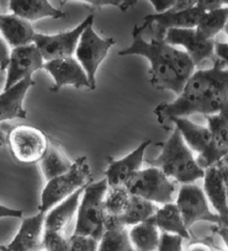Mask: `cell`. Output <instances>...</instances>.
Listing matches in <instances>:
<instances>
[{"label": "cell", "mask_w": 228, "mask_h": 251, "mask_svg": "<svg viewBox=\"0 0 228 251\" xmlns=\"http://www.w3.org/2000/svg\"><path fill=\"white\" fill-rule=\"evenodd\" d=\"M86 187L81 188L78 191L65 199L57 206L53 207L51 211L47 212L45 218V231H52V233H62L65 226L70 222V219L78 212L79 203H81L82 195H83Z\"/></svg>", "instance_id": "23"}, {"label": "cell", "mask_w": 228, "mask_h": 251, "mask_svg": "<svg viewBox=\"0 0 228 251\" xmlns=\"http://www.w3.org/2000/svg\"><path fill=\"white\" fill-rule=\"evenodd\" d=\"M128 234L132 245L137 251L158 250L161 234L154 223V217L149 221L133 226Z\"/></svg>", "instance_id": "27"}, {"label": "cell", "mask_w": 228, "mask_h": 251, "mask_svg": "<svg viewBox=\"0 0 228 251\" xmlns=\"http://www.w3.org/2000/svg\"><path fill=\"white\" fill-rule=\"evenodd\" d=\"M215 53L217 54L218 59L225 64H228V43L216 42L215 43Z\"/></svg>", "instance_id": "37"}, {"label": "cell", "mask_w": 228, "mask_h": 251, "mask_svg": "<svg viewBox=\"0 0 228 251\" xmlns=\"http://www.w3.org/2000/svg\"><path fill=\"white\" fill-rule=\"evenodd\" d=\"M217 234L221 236V239L223 240V243H225L226 248H227V251H228V228L227 226H218Z\"/></svg>", "instance_id": "41"}, {"label": "cell", "mask_w": 228, "mask_h": 251, "mask_svg": "<svg viewBox=\"0 0 228 251\" xmlns=\"http://www.w3.org/2000/svg\"><path fill=\"white\" fill-rule=\"evenodd\" d=\"M164 40L171 46H183L195 66H200L215 53V40H205L196 28H171L167 30Z\"/></svg>", "instance_id": "14"}, {"label": "cell", "mask_w": 228, "mask_h": 251, "mask_svg": "<svg viewBox=\"0 0 228 251\" xmlns=\"http://www.w3.org/2000/svg\"><path fill=\"white\" fill-rule=\"evenodd\" d=\"M222 6V0H178L175 6L166 13L144 16L143 26H154L164 31L171 28H196L203 14Z\"/></svg>", "instance_id": "5"}, {"label": "cell", "mask_w": 228, "mask_h": 251, "mask_svg": "<svg viewBox=\"0 0 228 251\" xmlns=\"http://www.w3.org/2000/svg\"><path fill=\"white\" fill-rule=\"evenodd\" d=\"M161 154L148 164L163 171L171 180L181 185L194 183L203 178L205 170L200 168L194 158L193 151L186 146L178 128L174 129L168 141L161 144Z\"/></svg>", "instance_id": "2"}, {"label": "cell", "mask_w": 228, "mask_h": 251, "mask_svg": "<svg viewBox=\"0 0 228 251\" xmlns=\"http://www.w3.org/2000/svg\"><path fill=\"white\" fill-rule=\"evenodd\" d=\"M131 194L126 187H109L105 195V211L110 217H120L130 203Z\"/></svg>", "instance_id": "30"}, {"label": "cell", "mask_w": 228, "mask_h": 251, "mask_svg": "<svg viewBox=\"0 0 228 251\" xmlns=\"http://www.w3.org/2000/svg\"><path fill=\"white\" fill-rule=\"evenodd\" d=\"M43 66H45V60L33 43L13 48L10 50L9 64L6 68V81L4 90H8L24 79L32 76L36 71L43 69Z\"/></svg>", "instance_id": "12"}, {"label": "cell", "mask_w": 228, "mask_h": 251, "mask_svg": "<svg viewBox=\"0 0 228 251\" xmlns=\"http://www.w3.org/2000/svg\"><path fill=\"white\" fill-rule=\"evenodd\" d=\"M46 213L38 212L28 218H24L20 229L9 245L8 251H42L45 235Z\"/></svg>", "instance_id": "17"}, {"label": "cell", "mask_w": 228, "mask_h": 251, "mask_svg": "<svg viewBox=\"0 0 228 251\" xmlns=\"http://www.w3.org/2000/svg\"><path fill=\"white\" fill-rule=\"evenodd\" d=\"M152 141L145 139L140 144L132 153L128 154L120 160H114L109 158L108 170L105 171V178L108 180L109 187H126L128 181L142 170L143 156L144 151L150 146Z\"/></svg>", "instance_id": "16"}, {"label": "cell", "mask_w": 228, "mask_h": 251, "mask_svg": "<svg viewBox=\"0 0 228 251\" xmlns=\"http://www.w3.org/2000/svg\"><path fill=\"white\" fill-rule=\"evenodd\" d=\"M40 163L43 176L47 181L67 173L73 165L72 161L62 151L59 144L50 137H48V146L46 153Z\"/></svg>", "instance_id": "25"}, {"label": "cell", "mask_w": 228, "mask_h": 251, "mask_svg": "<svg viewBox=\"0 0 228 251\" xmlns=\"http://www.w3.org/2000/svg\"><path fill=\"white\" fill-rule=\"evenodd\" d=\"M9 9L11 14L31 24L45 18L62 19L65 16V13L56 9L47 0H11Z\"/></svg>", "instance_id": "21"}, {"label": "cell", "mask_w": 228, "mask_h": 251, "mask_svg": "<svg viewBox=\"0 0 228 251\" xmlns=\"http://www.w3.org/2000/svg\"><path fill=\"white\" fill-rule=\"evenodd\" d=\"M183 241L184 239L175 234L162 233L158 251H185L183 249Z\"/></svg>", "instance_id": "33"}, {"label": "cell", "mask_w": 228, "mask_h": 251, "mask_svg": "<svg viewBox=\"0 0 228 251\" xmlns=\"http://www.w3.org/2000/svg\"><path fill=\"white\" fill-rule=\"evenodd\" d=\"M225 31H226V33H227V36H228V23H227V25H226Z\"/></svg>", "instance_id": "44"}, {"label": "cell", "mask_w": 228, "mask_h": 251, "mask_svg": "<svg viewBox=\"0 0 228 251\" xmlns=\"http://www.w3.org/2000/svg\"><path fill=\"white\" fill-rule=\"evenodd\" d=\"M91 8H103V6H116L122 13H126L130 8H133L138 3L137 0H88L86 1Z\"/></svg>", "instance_id": "34"}, {"label": "cell", "mask_w": 228, "mask_h": 251, "mask_svg": "<svg viewBox=\"0 0 228 251\" xmlns=\"http://www.w3.org/2000/svg\"><path fill=\"white\" fill-rule=\"evenodd\" d=\"M0 251H8L6 245H1V244H0Z\"/></svg>", "instance_id": "43"}, {"label": "cell", "mask_w": 228, "mask_h": 251, "mask_svg": "<svg viewBox=\"0 0 228 251\" xmlns=\"http://www.w3.org/2000/svg\"><path fill=\"white\" fill-rule=\"evenodd\" d=\"M0 33L3 36V40L13 48L31 45L36 35L31 23L14 14L1 13H0Z\"/></svg>", "instance_id": "20"}, {"label": "cell", "mask_w": 228, "mask_h": 251, "mask_svg": "<svg viewBox=\"0 0 228 251\" xmlns=\"http://www.w3.org/2000/svg\"><path fill=\"white\" fill-rule=\"evenodd\" d=\"M158 207L156 203L143 200L141 197L132 196L131 195L130 203L125 213L120 217H106L105 229L115 228V226H136V224L143 223L156 216Z\"/></svg>", "instance_id": "19"}, {"label": "cell", "mask_w": 228, "mask_h": 251, "mask_svg": "<svg viewBox=\"0 0 228 251\" xmlns=\"http://www.w3.org/2000/svg\"><path fill=\"white\" fill-rule=\"evenodd\" d=\"M132 43L130 47L120 50L118 55H141L149 60V81L157 90H171L180 95L185 86V81L175 73L161 54L156 38L145 41L142 37L140 27L133 28Z\"/></svg>", "instance_id": "3"}, {"label": "cell", "mask_w": 228, "mask_h": 251, "mask_svg": "<svg viewBox=\"0 0 228 251\" xmlns=\"http://www.w3.org/2000/svg\"><path fill=\"white\" fill-rule=\"evenodd\" d=\"M99 241L90 236L73 234L69 238L70 251H98Z\"/></svg>", "instance_id": "32"}, {"label": "cell", "mask_w": 228, "mask_h": 251, "mask_svg": "<svg viewBox=\"0 0 228 251\" xmlns=\"http://www.w3.org/2000/svg\"><path fill=\"white\" fill-rule=\"evenodd\" d=\"M185 251H227V250H222V249L218 248H212V246L207 245L205 243H194L191 245L188 246Z\"/></svg>", "instance_id": "39"}, {"label": "cell", "mask_w": 228, "mask_h": 251, "mask_svg": "<svg viewBox=\"0 0 228 251\" xmlns=\"http://www.w3.org/2000/svg\"><path fill=\"white\" fill-rule=\"evenodd\" d=\"M175 204L178 206L184 224L188 229L198 222H208L217 226L228 228L227 219L211 211L205 192L195 183L181 185Z\"/></svg>", "instance_id": "8"}, {"label": "cell", "mask_w": 228, "mask_h": 251, "mask_svg": "<svg viewBox=\"0 0 228 251\" xmlns=\"http://www.w3.org/2000/svg\"><path fill=\"white\" fill-rule=\"evenodd\" d=\"M220 163L226 164V165H228V151H227V154H226V155L223 156V159H222V160L220 161Z\"/></svg>", "instance_id": "42"}, {"label": "cell", "mask_w": 228, "mask_h": 251, "mask_svg": "<svg viewBox=\"0 0 228 251\" xmlns=\"http://www.w3.org/2000/svg\"><path fill=\"white\" fill-rule=\"evenodd\" d=\"M93 23L94 14H90L77 27L67 32L56 33V35H43L36 32L32 43L38 48L45 63L70 58L75 54V50L82 33L88 26L93 25Z\"/></svg>", "instance_id": "10"}, {"label": "cell", "mask_w": 228, "mask_h": 251, "mask_svg": "<svg viewBox=\"0 0 228 251\" xmlns=\"http://www.w3.org/2000/svg\"><path fill=\"white\" fill-rule=\"evenodd\" d=\"M6 142L15 160L23 164H36L45 155L48 136L32 126H18L10 129Z\"/></svg>", "instance_id": "11"}, {"label": "cell", "mask_w": 228, "mask_h": 251, "mask_svg": "<svg viewBox=\"0 0 228 251\" xmlns=\"http://www.w3.org/2000/svg\"><path fill=\"white\" fill-rule=\"evenodd\" d=\"M9 57H10V50H9L8 43L0 36V72L6 71L9 64Z\"/></svg>", "instance_id": "35"}, {"label": "cell", "mask_w": 228, "mask_h": 251, "mask_svg": "<svg viewBox=\"0 0 228 251\" xmlns=\"http://www.w3.org/2000/svg\"><path fill=\"white\" fill-rule=\"evenodd\" d=\"M43 250L46 251H70L69 239L65 238L63 233L45 231L43 235Z\"/></svg>", "instance_id": "31"}, {"label": "cell", "mask_w": 228, "mask_h": 251, "mask_svg": "<svg viewBox=\"0 0 228 251\" xmlns=\"http://www.w3.org/2000/svg\"><path fill=\"white\" fill-rule=\"evenodd\" d=\"M154 223L158 230H162V233L175 234L183 239H190V234L184 224L180 211L173 202L163 204L161 208H158L154 216Z\"/></svg>", "instance_id": "26"}, {"label": "cell", "mask_w": 228, "mask_h": 251, "mask_svg": "<svg viewBox=\"0 0 228 251\" xmlns=\"http://www.w3.org/2000/svg\"><path fill=\"white\" fill-rule=\"evenodd\" d=\"M24 212L21 209H13L9 207L0 204V218H5V217H11V218H23Z\"/></svg>", "instance_id": "38"}, {"label": "cell", "mask_w": 228, "mask_h": 251, "mask_svg": "<svg viewBox=\"0 0 228 251\" xmlns=\"http://www.w3.org/2000/svg\"><path fill=\"white\" fill-rule=\"evenodd\" d=\"M171 121L175 123L176 128L180 132L184 142L191 151L199 153V155L206 153L211 141L208 127L196 125V123L191 122L189 118L184 117H174Z\"/></svg>", "instance_id": "24"}, {"label": "cell", "mask_w": 228, "mask_h": 251, "mask_svg": "<svg viewBox=\"0 0 228 251\" xmlns=\"http://www.w3.org/2000/svg\"><path fill=\"white\" fill-rule=\"evenodd\" d=\"M216 60L212 68L196 71L174 102L159 103L154 115L161 125L174 117L212 116L228 108V68Z\"/></svg>", "instance_id": "1"}, {"label": "cell", "mask_w": 228, "mask_h": 251, "mask_svg": "<svg viewBox=\"0 0 228 251\" xmlns=\"http://www.w3.org/2000/svg\"><path fill=\"white\" fill-rule=\"evenodd\" d=\"M218 168H220L221 175H222L223 178V183H225V188H226V194H227V203H228V165L222 163L217 164Z\"/></svg>", "instance_id": "40"}, {"label": "cell", "mask_w": 228, "mask_h": 251, "mask_svg": "<svg viewBox=\"0 0 228 251\" xmlns=\"http://www.w3.org/2000/svg\"><path fill=\"white\" fill-rule=\"evenodd\" d=\"M205 117L211 134L210 146L206 153L199 155L196 160L203 170L220 163L228 151V108Z\"/></svg>", "instance_id": "13"}, {"label": "cell", "mask_w": 228, "mask_h": 251, "mask_svg": "<svg viewBox=\"0 0 228 251\" xmlns=\"http://www.w3.org/2000/svg\"><path fill=\"white\" fill-rule=\"evenodd\" d=\"M43 69L50 73L55 81L51 88L52 93H58L63 86L67 85L74 86L75 89H90V83L86 71L74 57L46 62Z\"/></svg>", "instance_id": "15"}, {"label": "cell", "mask_w": 228, "mask_h": 251, "mask_svg": "<svg viewBox=\"0 0 228 251\" xmlns=\"http://www.w3.org/2000/svg\"><path fill=\"white\" fill-rule=\"evenodd\" d=\"M228 23V5L203 14L196 31L205 40H215L218 32L225 30Z\"/></svg>", "instance_id": "28"}, {"label": "cell", "mask_w": 228, "mask_h": 251, "mask_svg": "<svg viewBox=\"0 0 228 251\" xmlns=\"http://www.w3.org/2000/svg\"><path fill=\"white\" fill-rule=\"evenodd\" d=\"M109 190L108 180L90 182L86 186L83 197L81 199L78 212H77V224L73 234L90 236L100 240L105 231V195Z\"/></svg>", "instance_id": "4"}, {"label": "cell", "mask_w": 228, "mask_h": 251, "mask_svg": "<svg viewBox=\"0 0 228 251\" xmlns=\"http://www.w3.org/2000/svg\"><path fill=\"white\" fill-rule=\"evenodd\" d=\"M176 1L178 0H150V3H152V5L156 9L157 14L166 13V11L173 9L175 6Z\"/></svg>", "instance_id": "36"}, {"label": "cell", "mask_w": 228, "mask_h": 251, "mask_svg": "<svg viewBox=\"0 0 228 251\" xmlns=\"http://www.w3.org/2000/svg\"><path fill=\"white\" fill-rule=\"evenodd\" d=\"M203 192L211 206L216 209L218 216L228 221V203L225 183L218 165L205 169L203 176Z\"/></svg>", "instance_id": "22"}, {"label": "cell", "mask_w": 228, "mask_h": 251, "mask_svg": "<svg viewBox=\"0 0 228 251\" xmlns=\"http://www.w3.org/2000/svg\"><path fill=\"white\" fill-rule=\"evenodd\" d=\"M132 196L141 197L153 203H171L176 191V182L171 180L158 168L140 170L126 185Z\"/></svg>", "instance_id": "7"}, {"label": "cell", "mask_w": 228, "mask_h": 251, "mask_svg": "<svg viewBox=\"0 0 228 251\" xmlns=\"http://www.w3.org/2000/svg\"><path fill=\"white\" fill-rule=\"evenodd\" d=\"M90 182L91 173L88 158L79 156L67 173L47 181L41 195V203L38 209L42 213H47L53 207Z\"/></svg>", "instance_id": "6"}, {"label": "cell", "mask_w": 228, "mask_h": 251, "mask_svg": "<svg viewBox=\"0 0 228 251\" xmlns=\"http://www.w3.org/2000/svg\"><path fill=\"white\" fill-rule=\"evenodd\" d=\"M98 251H137L132 245L130 234L125 226L105 229L99 240Z\"/></svg>", "instance_id": "29"}, {"label": "cell", "mask_w": 228, "mask_h": 251, "mask_svg": "<svg viewBox=\"0 0 228 251\" xmlns=\"http://www.w3.org/2000/svg\"><path fill=\"white\" fill-rule=\"evenodd\" d=\"M33 85L35 81L32 76H28L0 94V122L15 118H26L28 115L24 108V100L28 91Z\"/></svg>", "instance_id": "18"}, {"label": "cell", "mask_w": 228, "mask_h": 251, "mask_svg": "<svg viewBox=\"0 0 228 251\" xmlns=\"http://www.w3.org/2000/svg\"><path fill=\"white\" fill-rule=\"evenodd\" d=\"M116 43L114 38H101L94 31L93 25L88 26L79 38L78 46L75 50V59L81 63L86 71L90 83V90L96 88V72L101 63L108 57L110 48Z\"/></svg>", "instance_id": "9"}]
</instances>
